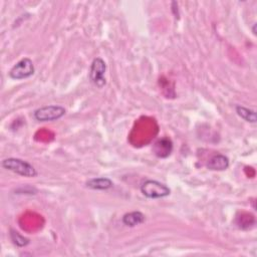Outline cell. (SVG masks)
I'll use <instances>...</instances> for the list:
<instances>
[{
	"mask_svg": "<svg viewBox=\"0 0 257 257\" xmlns=\"http://www.w3.org/2000/svg\"><path fill=\"white\" fill-rule=\"evenodd\" d=\"M1 166L3 169L22 177L34 178L37 176L36 169L29 162L20 158H6L1 162Z\"/></svg>",
	"mask_w": 257,
	"mask_h": 257,
	"instance_id": "1",
	"label": "cell"
},
{
	"mask_svg": "<svg viewBox=\"0 0 257 257\" xmlns=\"http://www.w3.org/2000/svg\"><path fill=\"white\" fill-rule=\"evenodd\" d=\"M140 190L149 199H162L171 194V189L164 183L157 180H146L142 183Z\"/></svg>",
	"mask_w": 257,
	"mask_h": 257,
	"instance_id": "2",
	"label": "cell"
},
{
	"mask_svg": "<svg viewBox=\"0 0 257 257\" xmlns=\"http://www.w3.org/2000/svg\"><path fill=\"white\" fill-rule=\"evenodd\" d=\"M66 113V109L62 105L49 104L36 108L33 111V117L40 122L54 121L61 118Z\"/></svg>",
	"mask_w": 257,
	"mask_h": 257,
	"instance_id": "3",
	"label": "cell"
},
{
	"mask_svg": "<svg viewBox=\"0 0 257 257\" xmlns=\"http://www.w3.org/2000/svg\"><path fill=\"white\" fill-rule=\"evenodd\" d=\"M106 71V63L101 57H95L89 68V80L90 82L97 88H102L106 84L105 78Z\"/></svg>",
	"mask_w": 257,
	"mask_h": 257,
	"instance_id": "4",
	"label": "cell"
},
{
	"mask_svg": "<svg viewBox=\"0 0 257 257\" xmlns=\"http://www.w3.org/2000/svg\"><path fill=\"white\" fill-rule=\"evenodd\" d=\"M35 72V67L32 60L28 57H23L17 61L9 70V77L15 80L26 79L32 76Z\"/></svg>",
	"mask_w": 257,
	"mask_h": 257,
	"instance_id": "5",
	"label": "cell"
},
{
	"mask_svg": "<svg viewBox=\"0 0 257 257\" xmlns=\"http://www.w3.org/2000/svg\"><path fill=\"white\" fill-rule=\"evenodd\" d=\"M173 142L168 137H163L157 140L153 145V153L161 159L168 158L173 152Z\"/></svg>",
	"mask_w": 257,
	"mask_h": 257,
	"instance_id": "6",
	"label": "cell"
},
{
	"mask_svg": "<svg viewBox=\"0 0 257 257\" xmlns=\"http://www.w3.org/2000/svg\"><path fill=\"white\" fill-rule=\"evenodd\" d=\"M229 165L230 161L227 156L223 154H216L209 159L207 169L210 171H225L229 168Z\"/></svg>",
	"mask_w": 257,
	"mask_h": 257,
	"instance_id": "7",
	"label": "cell"
},
{
	"mask_svg": "<svg viewBox=\"0 0 257 257\" xmlns=\"http://www.w3.org/2000/svg\"><path fill=\"white\" fill-rule=\"evenodd\" d=\"M85 186L91 190H98V191H106L113 187V182L107 177H97L89 179Z\"/></svg>",
	"mask_w": 257,
	"mask_h": 257,
	"instance_id": "8",
	"label": "cell"
},
{
	"mask_svg": "<svg viewBox=\"0 0 257 257\" xmlns=\"http://www.w3.org/2000/svg\"><path fill=\"white\" fill-rule=\"evenodd\" d=\"M145 220H146V217L141 211H132V212L125 213L121 218L123 225L127 227H136L140 224H143Z\"/></svg>",
	"mask_w": 257,
	"mask_h": 257,
	"instance_id": "9",
	"label": "cell"
},
{
	"mask_svg": "<svg viewBox=\"0 0 257 257\" xmlns=\"http://www.w3.org/2000/svg\"><path fill=\"white\" fill-rule=\"evenodd\" d=\"M235 109H236L237 114L241 118H243L245 121H248L251 123H255L257 121V115H256V111L254 109L245 107L243 105H236Z\"/></svg>",
	"mask_w": 257,
	"mask_h": 257,
	"instance_id": "10",
	"label": "cell"
},
{
	"mask_svg": "<svg viewBox=\"0 0 257 257\" xmlns=\"http://www.w3.org/2000/svg\"><path fill=\"white\" fill-rule=\"evenodd\" d=\"M9 236H10L12 243L17 247H20V248L26 247L30 243V240L28 238L24 237L23 235H21L18 231L14 230V229H10Z\"/></svg>",
	"mask_w": 257,
	"mask_h": 257,
	"instance_id": "11",
	"label": "cell"
},
{
	"mask_svg": "<svg viewBox=\"0 0 257 257\" xmlns=\"http://www.w3.org/2000/svg\"><path fill=\"white\" fill-rule=\"evenodd\" d=\"M256 23H254V25H253V27H252V32H253V34L254 35H256Z\"/></svg>",
	"mask_w": 257,
	"mask_h": 257,
	"instance_id": "12",
	"label": "cell"
}]
</instances>
